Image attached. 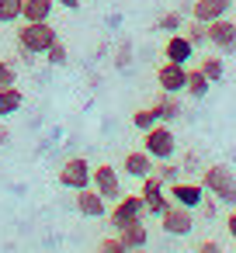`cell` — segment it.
Instances as JSON below:
<instances>
[{"instance_id": "cell-1", "label": "cell", "mask_w": 236, "mask_h": 253, "mask_svg": "<svg viewBox=\"0 0 236 253\" xmlns=\"http://www.w3.org/2000/svg\"><path fill=\"white\" fill-rule=\"evenodd\" d=\"M59 39V32L49 21H21L18 28V49L32 52V56H46V49Z\"/></svg>"}, {"instance_id": "cell-24", "label": "cell", "mask_w": 236, "mask_h": 253, "mask_svg": "<svg viewBox=\"0 0 236 253\" xmlns=\"http://www.w3.org/2000/svg\"><path fill=\"white\" fill-rule=\"evenodd\" d=\"M181 32L191 39V45H208V28H205V21L194 18V21H191L188 28H181Z\"/></svg>"}, {"instance_id": "cell-29", "label": "cell", "mask_w": 236, "mask_h": 253, "mask_svg": "<svg viewBox=\"0 0 236 253\" xmlns=\"http://www.w3.org/2000/svg\"><path fill=\"white\" fill-rule=\"evenodd\" d=\"M153 173H156L163 184H174V180H177V173H181V167H174L170 160H163V167H153Z\"/></svg>"}, {"instance_id": "cell-31", "label": "cell", "mask_w": 236, "mask_h": 253, "mask_svg": "<svg viewBox=\"0 0 236 253\" xmlns=\"http://www.w3.org/2000/svg\"><path fill=\"white\" fill-rule=\"evenodd\" d=\"M222 225H226V232H229V239H233V243H236V211H229V215H226V222H222Z\"/></svg>"}, {"instance_id": "cell-2", "label": "cell", "mask_w": 236, "mask_h": 253, "mask_svg": "<svg viewBox=\"0 0 236 253\" xmlns=\"http://www.w3.org/2000/svg\"><path fill=\"white\" fill-rule=\"evenodd\" d=\"M201 187H205L215 201L236 205V177H233V170H229L226 163H212V167L201 173Z\"/></svg>"}, {"instance_id": "cell-34", "label": "cell", "mask_w": 236, "mask_h": 253, "mask_svg": "<svg viewBox=\"0 0 236 253\" xmlns=\"http://www.w3.org/2000/svg\"><path fill=\"white\" fill-rule=\"evenodd\" d=\"M4 142H7V128H4V125H0V146H4Z\"/></svg>"}, {"instance_id": "cell-23", "label": "cell", "mask_w": 236, "mask_h": 253, "mask_svg": "<svg viewBox=\"0 0 236 253\" xmlns=\"http://www.w3.org/2000/svg\"><path fill=\"white\" fill-rule=\"evenodd\" d=\"M21 21V0H0V25Z\"/></svg>"}, {"instance_id": "cell-6", "label": "cell", "mask_w": 236, "mask_h": 253, "mask_svg": "<svg viewBox=\"0 0 236 253\" xmlns=\"http://www.w3.org/2000/svg\"><path fill=\"white\" fill-rule=\"evenodd\" d=\"M205 28H208V45H212L215 52H222V56H233V52H236V21H229V18L222 14V18L208 21Z\"/></svg>"}, {"instance_id": "cell-12", "label": "cell", "mask_w": 236, "mask_h": 253, "mask_svg": "<svg viewBox=\"0 0 236 253\" xmlns=\"http://www.w3.org/2000/svg\"><path fill=\"white\" fill-rule=\"evenodd\" d=\"M167 198H170L174 205H184V208H201V201H205V187H201V184L174 180V184H167Z\"/></svg>"}, {"instance_id": "cell-26", "label": "cell", "mask_w": 236, "mask_h": 253, "mask_svg": "<svg viewBox=\"0 0 236 253\" xmlns=\"http://www.w3.org/2000/svg\"><path fill=\"white\" fill-rule=\"evenodd\" d=\"M156 28H160V32H167V35H174V32H181V28H184V21H181V14H177V11H167V14H160Z\"/></svg>"}, {"instance_id": "cell-32", "label": "cell", "mask_w": 236, "mask_h": 253, "mask_svg": "<svg viewBox=\"0 0 236 253\" xmlns=\"http://www.w3.org/2000/svg\"><path fill=\"white\" fill-rule=\"evenodd\" d=\"M198 253H219V243L205 239V243H198Z\"/></svg>"}, {"instance_id": "cell-13", "label": "cell", "mask_w": 236, "mask_h": 253, "mask_svg": "<svg viewBox=\"0 0 236 253\" xmlns=\"http://www.w3.org/2000/svg\"><path fill=\"white\" fill-rule=\"evenodd\" d=\"M163 59H170V63H184V66H188V59H194V45H191V39L181 35V32L167 35V42H163Z\"/></svg>"}, {"instance_id": "cell-30", "label": "cell", "mask_w": 236, "mask_h": 253, "mask_svg": "<svg viewBox=\"0 0 236 253\" xmlns=\"http://www.w3.org/2000/svg\"><path fill=\"white\" fill-rule=\"evenodd\" d=\"M101 250H104V253H125V243H122V239H118V232H115V236L101 239Z\"/></svg>"}, {"instance_id": "cell-7", "label": "cell", "mask_w": 236, "mask_h": 253, "mask_svg": "<svg viewBox=\"0 0 236 253\" xmlns=\"http://www.w3.org/2000/svg\"><path fill=\"white\" fill-rule=\"evenodd\" d=\"M91 173H94V167L84 156H70L59 167V184L70 187V191H80V187H91Z\"/></svg>"}, {"instance_id": "cell-3", "label": "cell", "mask_w": 236, "mask_h": 253, "mask_svg": "<svg viewBox=\"0 0 236 253\" xmlns=\"http://www.w3.org/2000/svg\"><path fill=\"white\" fill-rule=\"evenodd\" d=\"M142 149L153 156V160H174V153H177V139H174V128L167 125V122H156L153 128H146L142 132Z\"/></svg>"}, {"instance_id": "cell-10", "label": "cell", "mask_w": 236, "mask_h": 253, "mask_svg": "<svg viewBox=\"0 0 236 253\" xmlns=\"http://www.w3.org/2000/svg\"><path fill=\"white\" fill-rule=\"evenodd\" d=\"M184 84H188V66H184V63H170V59H167V63L156 70V87H160V90L181 94Z\"/></svg>"}, {"instance_id": "cell-16", "label": "cell", "mask_w": 236, "mask_h": 253, "mask_svg": "<svg viewBox=\"0 0 236 253\" xmlns=\"http://www.w3.org/2000/svg\"><path fill=\"white\" fill-rule=\"evenodd\" d=\"M118 239L125 243V250H142V246L149 243V232H146L142 218H136V222H129V225L118 229Z\"/></svg>"}, {"instance_id": "cell-20", "label": "cell", "mask_w": 236, "mask_h": 253, "mask_svg": "<svg viewBox=\"0 0 236 253\" xmlns=\"http://www.w3.org/2000/svg\"><path fill=\"white\" fill-rule=\"evenodd\" d=\"M208 87H212V80L194 66V70H188V84H184V94H191V97H205L208 94Z\"/></svg>"}, {"instance_id": "cell-14", "label": "cell", "mask_w": 236, "mask_h": 253, "mask_svg": "<svg viewBox=\"0 0 236 253\" xmlns=\"http://www.w3.org/2000/svg\"><path fill=\"white\" fill-rule=\"evenodd\" d=\"M122 170H125L129 177L142 180V177L153 173V156H149L146 149H132V153H125V160H122Z\"/></svg>"}, {"instance_id": "cell-15", "label": "cell", "mask_w": 236, "mask_h": 253, "mask_svg": "<svg viewBox=\"0 0 236 253\" xmlns=\"http://www.w3.org/2000/svg\"><path fill=\"white\" fill-rule=\"evenodd\" d=\"M229 4H233V0H194V4H191V18H198V21L208 25V21L229 14Z\"/></svg>"}, {"instance_id": "cell-33", "label": "cell", "mask_w": 236, "mask_h": 253, "mask_svg": "<svg viewBox=\"0 0 236 253\" xmlns=\"http://www.w3.org/2000/svg\"><path fill=\"white\" fill-rule=\"evenodd\" d=\"M56 4L66 7V11H77V7H80V0H56Z\"/></svg>"}, {"instance_id": "cell-27", "label": "cell", "mask_w": 236, "mask_h": 253, "mask_svg": "<svg viewBox=\"0 0 236 253\" xmlns=\"http://www.w3.org/2000/svg\"><path fill=\"white\" fill-rule=\"evenodd\" d=\"M115 66H118V70H129V66H132V42H129V39L118 42V49H115Z\"/></svg>"}, {"instance_id": "cell-8", "label": "cell", "mask_w": 236, "mask_h": 253, "mask_svg": "<svg viewBox=\"0 0 236 253\" xmlns=\"http://www.w3.org/2000/svg\"><path fill=\"white\" fill-rule=\"evenodd\" d=\"M160 225H163L167 236H188L191 225H194V208H184V205L170 201V208L160 215Z\"/></svg>"}, {"instance_id": "cell-5", "label": "cell", "mask_w": 236, "mask_h": 253, "mask_svg": "<svg viewBox=\"0 0 236 253\" xmlns=\"http://www.w3.org/2000/svg\"><path fill=\"white\" fill-rule=\"evenodd\" d=\"M142 187H139V194H142V201H146V215H163L167 208H170V198H167V184L156 177V173H149V177H142L139 180Z\"/></svg>"}, {"instance_id": "cell-25", "label": "cell", "mask_w": 236, "mask_h": 253, "mask_svg": "<svg viewBox=\"0 0 236 253\" xmlns=\"http://www.w3.org/2000/svg\"><path fill=\"white\" fill-rule=\"evenodd\" d=\"M66 59H70L66 45H63V42L56 39V42H52V45L46 49V63H49V66H66Z\"/></svg>"}, {"instance_id": "cell-19", "label": "cell", "mask_w": 236, "mask_h": 253, "mask_svg": "<svg viewBox=\"0 0 236 253\" xmlns=\"http://www.w3.org/2000/svg\"><path fill=\"white\" fill-rule=\"evenodd\" d=\"M153 108H156L160 122H174V118L181 115V101H177V94H167V90H160V97L153 101Z\"/></svg>"}, {"instance_id": "cell-18", "label": "cell", "mask_w": 236, "mask_h": 253, "mask_svg": "<svg viewBox=\"0 0 236 253\" xmlns=\"http://www.w3.org/2000/svg\"><path fill=\"white\" fill-rule=\"evenodd\" d=\"M21 104H25V94L18 90V84L0 90V118H11V115H18V111H21Z\"/></svg>"}, {"instance_id": "cell-11", "label": "cell", "mask_w": 236, "mask_h": 253, "mask_svg": "<svg viewBox=\"0 0 236 253\" xmlns=\"http://www.w3.org/2000/svg\"><path fill=\"white\" fill-rule=\"evenodd\" d=\"M77 211L84 218H104L108 215V198H101V191L91 184V187H80L77 191Z\"/></svg>"}, {"instance_id": "cell-28", "label": "cell", "mask_w": 236, "mask_h": 253, "mask_svg": "<svg viewBox=\"0 0 236 253\" xmlns=\"http://www.w3.org/2000/svg\"><path fill=\"white\" fill-rule=\"evenodd\" d=\"M18 84V70L7 63V59H0V90H4V87H14Z\"/></svg>"}, {"instance_id": "cell-9", "label": "cell", "mask_w": 236, "mask_h": 253, "mask_svg": "<svg viewBox=\"0 0 236 253\" xmlns=\"http://www.w3.org/2000/svg\"><path fill=\"white\" fill-rule=\"evenodd\" d=\"M91 184H94V187L101 191V198H108V201H118V198H122V180H118V170H115L111 163L94 167Z\"/></svg>"}, {"instance_id": "cell-21", "label": "cell", "mask_w": 236, "mask_h": 253, "mask_svg": "<svg viewBox=\"0 0 236 253\" xmlns=\"http://www.w3.org/2000/svg\"><path fill=\"white\" fill-rule=\"evenodd\" d=\"M198 70H201V73H205V77L215 84V80H222V73H226V63H222L219 56H201V59H198Z\"/></svg>"}, {"instance_id": "cell-4", "label": "cell", "mask_w": 236, "mask_h": 253, "mask_svg": "<svg viewBox=\"0 0 236 253\" xmlns=\"http://www.w3.org/2000/svg\"><path fill=\"white\" fill-rule=\"evenodd\" d=\"M142 215H146L142 194H122V198L115 201V208L108 211V222H111V229L118 232L122 225H129V222H136V218H142Z\"/></svg>"}, {"instance_id": "cell-22", "label": "cell", "mask_w": 236, "mask_h": 253, "mask_svg": "<svg viewBox=\"0 0 236 253\" xmlns=\"http://www.w3.org/2000/svg\"><path fill=\"white\" fill-rule=\"evenodd\" d=\"M156 122H160V115H156V108H153V104H146V108H136V111H132V125H136L139 132L153 128Z\"/></svg>"}, {"instance_id": "cell-17", "label": "cell", "mask_w": 236, "mask_h": 253, "mask_svg": "<svg viewBox=\"0 0 236 253\" xmlns=\"http://www.w3.org/2000/svg\"><path fill=\"white\" fill-rule=\"evenodd\" d=\"M56 0H21V21H49Z\"/></svg>"}]
</instances>
